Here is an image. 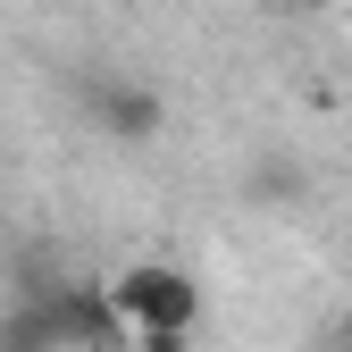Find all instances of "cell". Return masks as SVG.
<instances>
[{
    "instance_id": "7a4b0ae2",
    "label": "cell",
    "mask_w": 352,
    "mask_h": 352,
    "mask_svg": "<svg viewBox=\"0 0 352 352\" xmlns=\"http://www.w3.org/2000/svg\"><path fill=\"white\" fill-rule=\"evenodd\" d=\"M84 118H93L109 143H151L168 126V101L151 84H135V76H101V84H84Z\"/></svg>"
},
{
    "instance_id": "6da1fadb",
    "label": "cell",
    "mask_w": 352,
    "mask_h": 352,
    "mask_svg": "<svg viewBox=\"0 0 352 352\" xmlns=\"http://www.w3.org/2000/svg\"><path fill=\"white\" fill-rule=\"evenodd\" d=\"M101 294H109V311L126 319V336H135V327L193 336V319H201V285H193V269H176V260H135V269H118Z\"/></svg>"
},
{
    "instance_id": "3957f363",
    "label": "cell",
    "mask_w": 352,
    "mask_h": 352,
    "mask_svg": "<svg viewBox=\"0 0 352 352\" xmlns=\"http://www.w3.org/2000/svg\"><path fill=\"white\" fill-rule=\"evenodd\" d=\"M0 352H76L59 294H25V302H9V311H0Z\"/></svg>"
},
{
    "instance_id": "277c9868",
    "label": "cell",
    "mask_w": 352,
    "mask_h": 352,
    "mask_svg": "<svg viewBox=\"0 0 352 352\" xmlns=\"http://www.w3.org/2000/svg\"><path fill=\"white\" fill-rule=\"evenodd\" d=\"M135 352H193V336H176V327H135Z\"/></svg>"
}]
</instances>
